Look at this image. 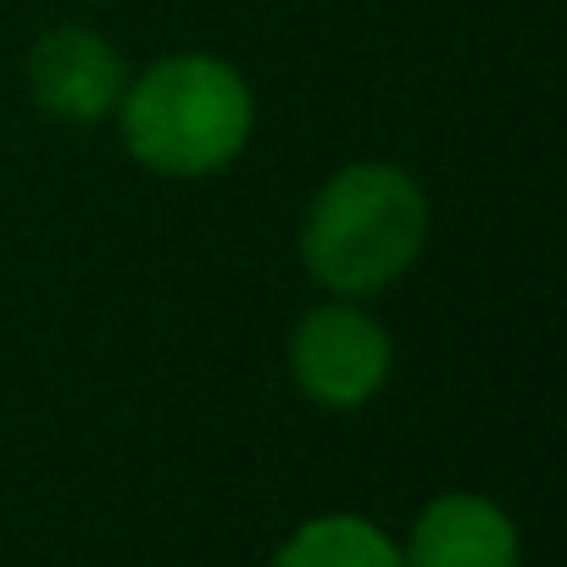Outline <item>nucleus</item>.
I'll list each match as a JSON object with an SVG mask.
<instances>
[{"mask_svg":"<svg viewBox=\"0 0 567 567\" xmlns=\"http://www.w3.org/2000/svg\"><path fill=\"white\" fill-rule=\"evenodd\" d=\"M272 567H401V545L368 517H312L284 539Z\"/></svg>","mask_w":567,"mask_h":567,"instance_id":"6","label":"nucleus"},{"mask_svg":"<svg viewBox=\"0 0 567 567\" xmlns=\"http://www.w3.org/2000/svg\"><path fill=\"white\" fill-rule=\"evenodd\" d=\"M429 234V206L423 189L384 162L346 167L323 184L307 217V267L334 296H373L395 284Z\"/></svg>","mask_w":567,"mask_h":567,"instance_id":"1","label":"nucleus"},{"mask_svg":"<svg viewBox=\"0 0 567 567\" xmlns=\"http://www.w3.org/2000/svg\"><path fill=\"white\" fill-rule=\"evenodd\" d=\"M29 84L45 112H56L68 123H95L123 101L128 68L112 51V40H101L95 29H56L34 45Z\"/></svg>","mask_w":567,"mask_h":567,"instance_id":"4","label":"nucleus"},{"mask_svg":"<svg viewBox=\"0 0 567 567\" xmlns=\"http://www.w3.org/2000/svg\"><path fill=\"white\" fill-rule=\"evenodd\" d=\"M123 140L156 173H217L250 140V90L228 62L167 56L123 90Z\"/></svg>","mask_w":567,"mask_h":567,"instance_id":"2","label":"nucleus"},{"mask_svg":"<svg viewBox=\"0 0 567 567\" xmlns=\"http://www.w3.org/2000/svg\"><path fill=\"white\" fill-rule=\"evenodd\" d=\"M401 567H517V528L484 495H440L423 506Z\"/></svg>","mask_w":567,"mask_h":567,"instance_id":"5","label":"nucleus"},{"mask_svg":"<svg viewBox=\"0 0 567 567\" xmlns=\"http://www.w3.org/2000/svg\"><path fill=\"white\" fill-rule=\"evenodd\" d=\"M290 373L318 406H362L390 379V334L357 307H318L290 340Z\"/></svg>","mask_w":567,"mask_h":567,"instance_id":"3","label":"nucleus"}]
</instances>
